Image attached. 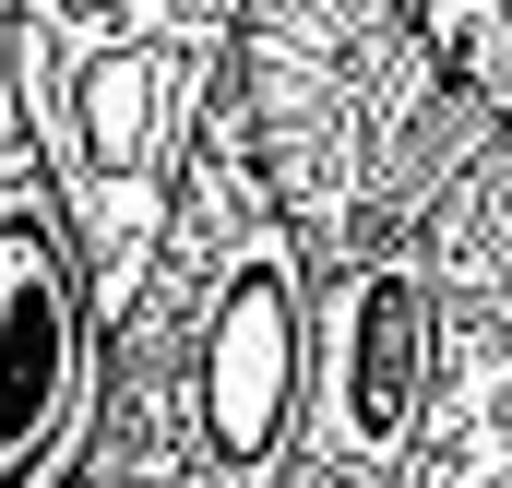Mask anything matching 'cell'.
Instances as JSON below:
<instances>
[{
	"label": "cell",
	"mask_w": 512,
	"mask_h": 488,
	"mask_svg": "<svg viewBox=\"0 0 512 488\" xmlns=\"http://www.w3.org/2000/svg\"><path fill=\"white\" fill-rule=\"evenodd\" d=\"M310 381H322V298L286 203L262 191L251 108H227L191 155L167 250L108 322V393L84 488H298L310 465Z\"/></svg>",
	"instance_id": "1"
},
{
	"label": "cell",
	"mask_w": 512,
	"mask_h": 488,
	"mask_svg": "<svg viewBox=\"0 0 512 488\" xmlns=\"http://www.w3.org/2000/svg\"><path fill=\"white\" fill-rule=\"evenodd\" d=\"M0 36H12V0H0Z\"/></svg>",
	"instance_id": "5"
},
{
	"label": "cell",
	"mask_w": 512,
	"mask_h": 488,
	"mask_svg": "<svg viewBox=\"0 0 512 488\" xmlns=\"http://www.w3.org/2000/svg\"><path fill=\"white\" fill-rule=\"evenodd\" d=\"M251 0H12V108L36 131L96 298L120 322L167 250V215L191 191V155L239 84Z\"/></svg>",
	"instance_id": "2"
},
{
	"label": "cell",
	"mask_w": 512,
	"mask_h": 488,
	"mask_svg": "<svg viewBox=\"0 0 512 488\" xmlns=\"http://www.w3.org/2000/svg\"><path fill=\"white\" fill-rule=\"evenodd\" d=\"M96 393H108V298L0 60V488H84Z\"/></svg>",
	"instance_id": "4"
},
{
	"label": "cell",
	"mask_w": 512,
	"mask_h": 488,
	"mask_svg": "<svg viewBox=\"0 0 512 488\" xmlns=\"http://www.w3.org/2000/svg\"><path fill=\"white\" fill-rule=\"evenodd\" d=\"M239 108H251L262 191L286 203L310 262L382 215L441 203L512 131L477 84L441 72L405 0H251Z\"/></svg>",
	"instance_id": "3"
}]
</instances>
